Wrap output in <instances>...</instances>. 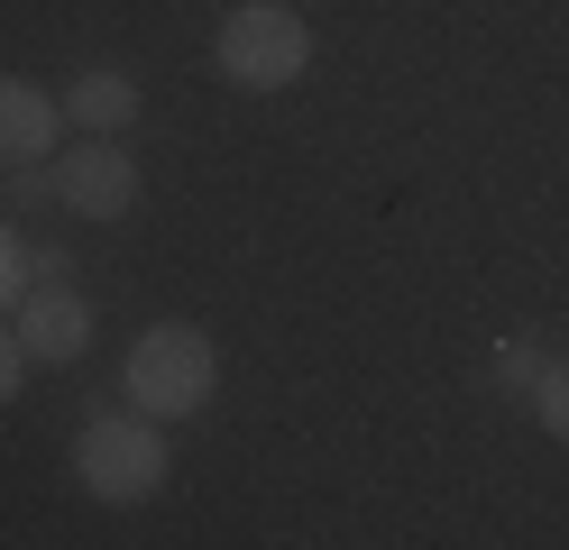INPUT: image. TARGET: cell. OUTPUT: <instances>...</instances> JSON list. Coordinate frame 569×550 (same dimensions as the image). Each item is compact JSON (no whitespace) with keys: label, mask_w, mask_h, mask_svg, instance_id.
Returning <instances> with one entry per match:
<instances>
[{"label":"cell","mask_w":569,"mask_h":550,"mask_svg":"<svg viewBox=\"0 0 569 550\" xmlns=\"http://www.w3.org/2000/svg\"><path fill=\"white\" fill-rule=\"evenodd\" d=\"M64 120H83L92 138H120V129L138 120V73H120V64H83L74 83H64Z\"/></svg>","instance_id":"cell-7"},{"label":"cell","mask_w":569,"mask_h":550,"mask_svg":"<svg viewBox=\"0 0 569 550\" xmlns=\"http://www.w3.org/2000/svg\"><path fill=\"white\" fill-rule=\"evenodd\" d=\"M19 349H28V358H47V367L83 358V349H92V303H83L74 284H38V293H19Z\"/></svg>","instance_id":"cell-5"},{"label":"cell","mask_w":569,"mask_h":550,"mask_svg":"<svg viewBox=\"0 0 569 550\" xmlns=\"http://www.w3.org/2000/svg\"><path fill=\"white\" fill-rule=\"evenodd\" d=\"M64 138V101L19 83V73H0V166H47Z\"/></svg>","instance_id":"cell-6"},{"label":"cell","mask_w":569,"mask_h":550,"mask_svg":"<svg viewBox=\"0 0 569 550\" xmlns=\"http://www.w3.org/2000/svg\"><path fill=\"white\" fill-rule=\"evenodd\" d=\"M542 349H532V340H506V349H496V386H506V394H532V386H542Z\"/></svg>","instance_id":"cell-9"},{"label":"cell","mask_w":569,"mask_h":550,"mask_svg":"<svg viewBox=\"0 0 569 550\" xmlns=\"http://www.w3.org/2000/svg\"><path fill=\"white\" fill-rule=\"evenodd\" d=\"M28 386V349H19V330H0V403H10Z\"/></svg>","instance_id":"cell-11"},{"label":"cell","mask_w":569,"mask_h":550,"mask_svg":"<svg viewBox=\"0 0 569 550\" xmlns=\"http://www.w3.org/2000/svg\"><path fill=\"white\" fill-rule=\"evenodd\" d=\"M56 193H64V211H83V220H129V211H138V166H129V147H120V138H83L74 157H64Z\"/></svg>","instance_id":"cell-4"},{"label":"cell","mask_w":569,"mask_h":550,"mask_svg":"<svg viewBox=\"0 0 569 550\" xmlns=\"http://www.w3.org/2000/svg\"><path fill=\"white\" fill-rule=\"evenodd\" d=\"M19 293H28V248H19L10 220H0V312H19Z\"/></svg>","instance_id":"cell-10"},{"label":"cell","mask_w":569,"mask_h":550,"mask_svg":"<svg viewBox=\"0 0 569 550\" xmlns=\"http://www.w3.org/2000/svg\"><path fill=\"white\" fill-rule=\"evenodd\" d=\"M166 468H174L166 422H148L138 403L129 413H92L74 431V477H83V496H101V504H148L166 487Z\"/></svg>","instance_id":"cell-2"},{"label":"cell","mask_w":569,"mask_h":550,"mask_svg":"<svg viewBox=\"0 0 569 550\" xmlns=\"http://www.w3.org/2000/svg\"><path fill=\"white\" fill-rule=\"evenodd\" d=\"M120 386H129V403L148 422H184V413L211 403V386H221V349H211V330H193V321H157V330L129 340Z\"/></svg>","instance_id":"cell-1"},{"label":"cell","mask_w":569,"mask_h":550,"mask_svg":"<svg viewBox=\"0 0 569 550\" xmlns=\"http://www.w3.org/2000/svg\"><path fill=\"white\" fill-rule=\"evenodd\" d=\"M523 403L542 413V431H551V440H569V358H551V367H542V386H532Z\"/></svg>","instance_id":"cell-8"},{"label":"cell","mask_w":569,"mask_h":550,"mask_svg":"<svg viewBox=\"0 0 569 550\" xmlns=\"http://www.w3.org/2000/svg\"><path fill=\"white\" fill-rule=\"evenodd\" d=\"M211 64H221V83L239 92H295L303 64H312V28L284 10V0H239L211 37Z\"/></svg>","instance_id":"cell-3"}]
</instances>
